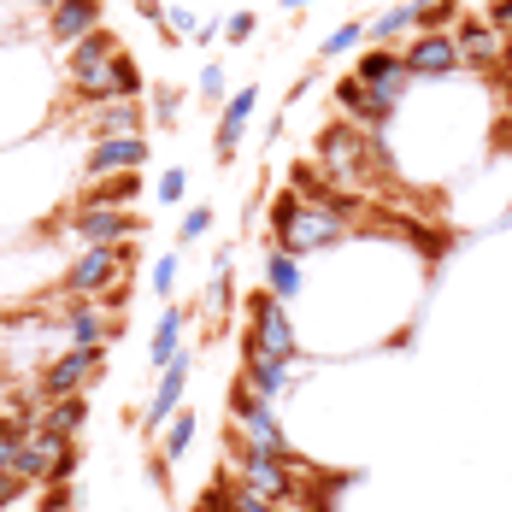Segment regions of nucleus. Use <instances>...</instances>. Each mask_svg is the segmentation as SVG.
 Here are the masks:
<instances>
[{
    "mask_svg": "<svg viewBox=\"0 0 512 512\" xmlns=\"http://www.w3.org/2000/svg\"><path fill=\"white\" fill-rule=\"evenodd\" d=\"M354 218H359L354 195L318 189V183L301 177L295 195H283V201L271 206V236H277L271 248H283V254H295V259L330 254V248H342L354 236Z\"/></svg>",
    "mask_w": 512,
    "mask_h": 512,
    "instance_id": "nucleus-1",
    "label": "nucleus"
},
{
    "mask_svg": "<svg viewBox=\"0 0 512 512\" xmlns=\"http://www.w3.org/2000/svg\"><path fill=\"white\" fill-rule=\"evenodd\" d=\"M224 477H236L242 489H254V495H265V501H277V507H301V489H307V465L283 460V454H265V448H254V442H242V436H224Z\"/></svg>",
    "mask_w": 512,
    "mask_h": 512,
    "instance_id": "nucleus-2",
    "label": "nucleus"
},
{
    "mask_svg": "<svg viewBox=\"0 0 512 512\" xmlns=\"http://www.w3.org/2000/svg\"><path fill=\"white\" fill-rule=\"evenodd\" d=\"M242 348H259V354H277V359H301V330H295V318H289V301H277L271 289H254V295H248Z\"/></svg>",
    "mask_w": 512,
    "mask_h": 512,
    "instance_id": "nucleus-3",
    "label": "nucleus"
},
{
    "mask_svg": "<svg viewBox=\"0 0 512 512\" xmlns=\"http://www.w3.org/2000/svg\"><path fill=\"white\" fill-rule=\"evenodd\" d=\"M230 436H242V442H254V448H265V454H295L289 448V430H283V418H277V407L271 401H259L248 383H230Z\"/></svg>",
    "mask_w": 512,
    "mask_h": 512,
    "instance_id": "nucleus-4",
    "label": "nucleus"
},
{
    "mask_svg": "<svg viewBox=\"0 0 512 512\" xmlns=\"http://www.w3.org/2000/svg\"><path fill=\"white\" fill-rule=\"evenodd\" d=\"M106 365V348H65L59 359L42 365V377H36V401L48 407V401H65V395H89V383L101 377Z\"/></svg>",
    "mask_w": 512,
    "mask_h": 512,
    "instance_id": "nucleus-5",
    "label": "nucleus"
},
{
    "mask_svg": "<svg viewBox=\"0 0 512 512\" xmlns=\"http://www.w3.org/2000/svg\"><path fill=\"white\" fill-rule=\"evenodd\" d=\"M142 230V218L130 206H71L65 218V236L77 248H112V242H130Z\"/></svg>",
    "mask_w": 512,
    "mask_h": 512,
    "instance_id": "nucleus-6",
    "label": "nucleus"
},
{
    "mask_svg": "<svg viewBox=\"0 0 512 512\" xmlns=\"http://www.w3.org/2000/svg\"><path fill=\"white\" fill-rule=\"evenodd\" d=\"M401 59H407L412 83H448V77H460V65H465L454 30H418L401 48Z\"/></svg>",
    "mask_w": 512,
    "mask_h": 512,
    "instance_id": "nucleus-7",
    "label": "nucleus"
},
{
    "mask_svg": "<svg viewBox=\"0 0 512 512\" xmlns=\"http://www.w3.org/2000/svg\"><path fill=\"white\" fill-rule=\"evenodd\" d=\"M189 371H195V354H189V348L171 359V365H159V371H154V395H148V407H142V424H136L142 436H159V430H165V418L183 407Z\"/></svg>",
    "mask_w": 512,
    "mask_h": 512,
    "instance_id": "nucleus-8",
    "label": "nucleus"
},
{
    "mask_svg": "<svg viewBox=\"0 0 512 512\" xmlns=\"http://www.w3.org/2000/svg\"><path fill=\"white\" fill-rule=\"evenodd\" d=\"M118 271H124L118 242H112V248H83V254L71 259V271H65V295H71V301H101L106 289L118 283Z\"/></svg>",
    "mask_w": 512,
    "mask_h": 512,
    "instance_id": "nucleus-9",
    "label": "nucleus"
},
{
    "mask_svg": "<svg viewBox=\"0 0 512 512\" xmlns=\"http://www.w3.org/2000/svg\"><path fill=\"white\" fill-rule=\"evenodd\" d=\"M454 42H460L465 71H501V65H512V36H501L489 18H460Z\"/></svg>",
    "mask_w": 512,
    "mask_h": 512,
    "instance_id": "nucleus-10",
    "label": "nucleus"
},
{
    "mask_svg": "<svg viewBox=\"0 0 512 512\" xmlns=\"http://www.w3.org/2000/svg\"><path fill=\"white\" fill-rule=\"evenodd\" d=\"M354 77L365 83V89H377L389 106H401L412 95V71H407V59H401L395 48H365L354 59Z\"/></svg>",
    "mask_w": 512,
    "mask_h": 512,
    "instance_id": "nucleus-11",
    "label": "nucleus"
},
{
    "mask_svg": "<svg viewBox=\"0 0 512 512\" xmlns=\"http://www.w3.org/2000/svg\"><path fill=\"white\" fill-rule=\"evenodd\" d=\"M77 95H83V106H101V101H142V95H148V77H142V65H136L130 53L118 48L112 59H106L101 77H89Z\"/></svg>",
    "mask_w": 512,
    "mask_h": 512,
    "instance_id": "nucleus-12",
    "label": "nucleus"
},
{
    "mask_svg": "<svg viewBox=\"0 0 512 512\" xmlns=\"http://www.w3.org/2000/svg\"><path fill=\"white\" fill-rule=\"evenodd\" d=\"M154 154L148 136H95L89 159H83V177H106V171H142Z\"/></svg>",
    "mask_w": 512,
    "mask_h": 512,
    "instance_id": "nucleus-13",
    "label": "nucleus"
},
{
    "mask_svg": "<svg viewBox=\"0 0 512 512\" xmlns=\"http://www.w3.org/2000/svg\"><path fill=\"white\" fill-rule=\"evenodd\" d=\"M236 383H248L259 401H283L289 389H295V359H277V354H259V348H242V377Z\"/></svg>",
    "mask_w": 512,
    "mask_h": 512,
    "instance_id": "nucleus-14",
    "label": "nucleus"
},
{
    "mask_svg": "<svg viewBox=\"0 0 512 512\" xmlns=\"http://www.w3.org/2000/svg\"><path fill=\"white\" fill-rule=\"evenodd\" d=\"M254 106H259V89H254V83H242V89L230 95V106L218 112V136H212V159H218V165H230V159H236L242 130H248V118H254Z\"/></svg>",
    "mask_w": 512,
    "mask_h": 512,
    "instance_id": "nucleus-15",
    "label": "nucleus"
},
{
    "mask_svg": "<svg viewBox=\"0 0 512 512\" xmlns=\"http://www.w3.org/2000/svg\"><path fill=\"white\" fill-rule=\"evenodd\" d=\"M101 12H106V0H59L48 12V42H59V48L83 42L89 30H101Z\"/></svg>",
    "mask_w": 512,
    "mask_h": 512,
    "instance_id": "nucleus-16",
    "label": "nucleus"
},
{
    "mask_svg": "<svg viewBox=\"0 0 512 512\" xmlns=\"http://www.w3.org/2000/svg\"><path fill=\"white\" fill-rule=\"evenodd\" d=\"M336 106H342V112L354 118L359 130H383V124H389V118L401 112V106H389V101H383L377 89H365L359 77H342V83H336Z\"/></svg>",
    "mask_w": 512,
    "mask_h": 512,
    "instance_id": "nucleus-17",
    "label": "nucleus"
},
{
    "mask_svg": "<svg viewBox=\"0 0 512 512\" xmlns=\"http://www.w3.org/2000/svg\"><path fill=\"white\" fill-rule=\"evenodd\" d=\"M142 171H106V177H83L77 206H136L142 201Z\"/></svg>",
    "mask_w": 512,
    "mask_h": 512,
    "instance_id": "nucleus-18",
    "label": "nucleus"
},
{
    "mask_svg": "<svg viewBox=\"0 0 512 512\" xmlns=\"http://www.w3.org/2000/svg\"><path fill=\"white\" fill-rule=\"evenodd\" d=\"M118 48H124V42H118V36H112L106 24H101V30H89L83 42H71V53H65V71H71V83L83 89L89 77H101V71H106V59H112Z\"/></svg>",
    "mask_w": 512,
    "mask_h": 512,
    "instance_id": "nucleus-19",
    "label": "nucleus"
},
{
    "mask_svg": "<svg viewBox=\"0 0 512 512\" xmlns=\"http://www.w3.org/2000/svg\"><path fill=\"white\" fill-rule=\"evenodd\" d=\"M65 336H71V348H106L118 336V324L106 318L101 301H71L65 307Z\"/></svg>",
    "mask_w": 512,
    "mask_h": 512,
    "instance_id": "nucleus-20",
    "label": "nucleus"
},
{
    "mask_svg": "<svg viewBox=\"0 0 512 512\" xmlns=\"http://www.w3.org/2000/svg\"><path fill=\"white\" fill-rule=\"evenodd\" d=\"M83 124L89 136H142V101H101V106H83Z\"/></svg>",
    "mask_w": 512,
    "mask_h": 512,
    "instance_id": "nucleus-21",
    "label": "nucleus"
},
{
    "mask_svg": "<svg viewBox=\"0 0 512 512\" xmlns=\"http://www.w3.org/2000/svg\"><path fill=\"white\" fill-rule=\"evenodd\" d=\"M195 436H201V418H195L189 407H177L171 418H165V430H159V460L177 465L189 448H195Z\"/></svg>",
    "mask_w": 512,
    "mask_h": 512,
    "instance_id": "nucleus-22",
    "label": "nucleus"
},
{
    "mask_svg": "<svg viewBox=\"0 0 512 512\" xmlns=\"http://www.w3.org/2000/svg\"><path fill=\"white\" fill-rule=\"evenodd\" d=\"M418 30V0H395V6H383L371 24H365V36H371V48H389L395 36H407Z\"/></svg>",
    "mask_w": 512,
    "mask_h": 512,
    "instance_id": "nucleus-23",
    "label": "nucleus"
},
{
    "mask_svg": "<svg viewBox=\"0 0 512 512\" xmlns=\"http://www.w3.org/2000/svg\"><path fill=\"white\" fill-rule=\"evenodd\" d=\"M183 330H189V318H183V307H165V318L154 324V336H148V359L159 365H171V359L183 354Z\"/></svg>",
    "mask_w": 512,
    "mask_h": 512,
    "instance_id": "nucleus-24",
    "label": "nucleus"
},
{
    "mask_svg": "<svg viewBox=\"0 0 512 512\" xmlns=\"http://www.w3.org/2000/svg\"><path fill=\"white\" fill-rule=\"evenodd\" d=\"M48 430H59V436H83V424H89V395H65V401H48V407L36 412Z\"/></svg>",
    "mask_w": 512,
    "mask_h": 512,
    "instance_id": "nucleus-25",
    "label": "nucleus"
},
{
    "mask_svg": "<svg viewBox=\"0 0 512 512\" xmlns=\"http://www.w3.org/2000/svg\"><path fill=\"white\" fill-rule=\"evenodd\" d=\"M265 289H271L277 301H295V295H301V259L283 254V248H271V254H265Z\"/></svg>",
    "mask_w": 512,
    "mask_h": 512,
    "instance_id": "nucleus-26",
    "label": "nucleus"
},
{
    "mask_svg": "<svg viewBox=\"0 0 512 512\" xmlns=\"http://www.w3.org/2000/svg\"><path fill=\"white\" fill-rule=\"evenodd\" d=\"M212 495L224 501V512H289V507H277V501H265V495H254V489H242L236 477H218Z\"/></svg>",
    "mask_w": 512,
    "mask_h": 512,
    "instance_id": "nucleus-27",
    "label": "nucleus"
},
{
    "mask_svg": "<svg viewBox=\"0 0 512 512\" xmlns=\"http://www.w3.org/2000/svg\"><path fill=\"white\" fill-rule=\"evenodd\" d=\"M465 18V0H418V30H454Z\"/></svg>",
    "mask_w": 512,
    "mask_h": 512,
    "instance_id": "nucleus-28",
    "label": "nucleus"
},
{
    "mask_svg": "<svg viewBox=\"0 0 512 512\" xmlns=\"http://www.w3.org/2000/svg\"><path fill=\"white\" fill-rule=\"evenodd\" d=\"M48 471H53L48 448H36V442H24V448H18V477H24V483H36V489H42V483H48Z\"/></svg>",
    "mask_w": 512,
    "mask_h": 512,
    "instance_id": "nucleus-29",
    "label": "nucleus"
},
{
    "mask_svg": "<svg viewBox=\"0 0 512 512\" xmlns=\"http://www.w3.org/2000/svg\"><path fill=\"white\" fill-rule=\"evenodd\" d=\"M183 195H189V171H183V165H171V171L159 177L154 201H159V206H183Z\"/></svg>",
    "mask_w": 512,
    "mask_h": 512,
    "instance_id": "nucleus-30",
    "label": "nucleus"
},
{
    "mask_svg": "<svg viewBox=\"0 0 512 512\" xmlns=\"http://www.w3.org/2000/svg\"><path fill=\"white\" fill-rule=\"evenodd\" d=\"M359 42H365V24H342V30L324 36V59H342V53H354Z\"/></svg>",
    "mask_w": 512,
    "mask_h": 512,
    "instance_id": "nucleus-31",
    "label": "nucleus"
},
{
    "mask_svg": "<svg viewBox=\"0 0 512 512\" xmlns=\"http://www.w3.org/2000/svg\"><path fill=\"white\" fill-rule=\"evenodd\" d=\"M177 271H183V259H177V254H159L154 259V295H159V301H171V295H177Z\"/></svg>",
    "mask_w": 512,
    "mask_h": 512,
    "instance_id": "nucleus-32",
    "label": "nucleus"
},
{
    "mask_svg": "<svg viewBox=\"0 0 512 512\" xmlns=\"http://www.w3.org/2000/svg\"><path fill=\"white\" fill-rule=\"evenodd\" d=\"M148 112H154V124H177L183 95H177V89H148Z\"/></svg>",
    "mask_w": 512,
    "mask_h": 512,
    "instance_id": "nucleus-33",
    "label": "nucleus"
},
{
    "mask_svg": "<svg viewBox=\"0 0 512 512\" xmlns=\"http://www.w3.org/2000/svg\"><path fill=\"white\" fill-rule=\"evenodd\" d=\"M159 24H165V36H195V30H201V18H195L189 6H165Z\"/></svg>",
    "mask_w": 512,
    "mask_h": 512,
    "instance_id": "nucleus-34",
    "label": "nucleus"
},
{
    "mask_svg": "<svg viewBox=\"0 0 512 512\" xmlns=\"http://www.w3.org/2000/svg\"><path fill=\"white\" fill-rule=\"evenodd\" d=\"M206 230H212V206H189V212H183V230H177V242H195V236H206Z\"/></svg>",
    "mask_w": 512,
    "mask_h": 512,
    "instance_id": "nucleus-35",
    "label": "nucleus"
},
{
    "mask_svg": "<svg viewBox=\"0 0 512 512\" xmlns=\"http://www.w3.org/2000/svg\"><path fill=\"white\" fill-rule=\"evenodd\" d=\"M195 89H201V101H224V65H218V59H212V65H201Z\"/></svg>",
    "mask_w": 512,
    "mask_h": 512,
    "instance_id": "nucleus-36",
    "label": "nucleus"
},
{
    "mask_svg": "<svg viewBox=\"0 0 512 512\" xmlns=\"http://www.w3.org/2000/svg\"><path fill=\"white\" fill-rule=\"evenodd\" d=\"M254 30H259L254 12H230V18H224V36H230V42H248Z\"/></svg>",
    "mask_w": 512,
    "mask_h": 512,
    "instance_id": "nucleus-37",
    "label": "nucleus"
},
{
    "mask_svg": "<svg viewBox=\"0 0 512 512\" xmlns=\"http://www.w3.org/2000/svg\"><path fill=\"white\" fill-rule=\"evenodd\" d=\"M71 507V483H42V507L36 512H65Z\"/></svg>",
    "mask_w": 512,
    "mask_h": 512,
    "instance_id": "nucleus-38",
    "label": "nucleus"
},
{
    "mask_svg": "<svg viewBox=\"0 0 512 512\" xmlns=\"http://www.w3.org/2000/svg\"><path fill=\"white\" fill-rule=\"evenodd\" d=\"M24 489H36V483H24L18 471H12V477H0V507H18V501H24Z\"/></svg>",
    "mask_w": 512,
    "mask_h": 512,
    "instance_id": "nucleus-39",
    "label": "nucleus"
},
{
    "mask_svg": "<svg viewBox=\"0 0 512 512\" xmlns=\"http://www.w3.org/2000/svg\"><path fill=\"white\" fill-rule=\"evenodd\" d=\"M483 18H489L501 36H512V0H489V6H483Z\"/></svg>",
    "mask_w": 512,
    "mask_h": 512,
    "instance_id": "nucleus-40",
    "label": "nucleus"
},
{
    "mask_svg": "<svg viewBox=\"0 0 512 512\" xmlns=\"http://www.w3.org/2000/svg\"><path fill=\"white\" fill-rule=\"evenodd\" d=\"M18 471V442H0V477H12Z\"/></svg>",
    "mask_w": 512,
    "mask_h": 512,
    "instance_id": "nucleus-41",
    "label": "nucleus"
},
{
    "mask_svg": "<svg viewBox=\"0 0 512 512\" xmlns=\"http://www.w3.org/2000/svg\"><path fill=\"white\" fill-rule=\"evenodd\" d=\"M136 12H142L148 24H159V18H165V6H159V0H136Z\"/></svg>",
    "mask_w": 512,
    "mask_h": 512,
    "instance_id": "nucleus-42",
    "label": "nucleus"
},
{
    "mask_svg": "<svg viewBox=\"0 0 512 512\" xmlns=\"http://www.w3.org/2000/svg\"><path fill=\"white\" fill-rule=\"evenodd\" d=\"M307 6H318V0H283V12H307Z\"/></svg>",
    "mask_w": 512,
    "mask_h": 512,
    "instance_id": "nucleus-43",
    "label": "nucleus"
},
{
    "mask_svg": "<svg viewBox=\"0 0 512 512\" xmlns=\"http://www.w3.org/2000/svg\"><path fill=\"white\" fill-rule=\"evenodd\" d=\"M30 6H36V12H53V6H59V0H30Z\"/></svg>",
    "mask_w": 512,
    "mask_h": 512,
    "instance_id": "nucleus-44",
    "label": "nucleus"
},
{
    "mask_svg": "<svg viewBox=\"0 0 512 512\" xmlns=\"http://www.w3.org/2000/svg\"><path fill=\"white\" fill-rule=\"evenodd\" d=\"M0 512H18V507H0Z\"/></svg>",
    "mask_w": 512,
    "mask_h": 512,
    "instance_id": "nucleus-45",
    "label": "nucleus"
}]
</instances>
